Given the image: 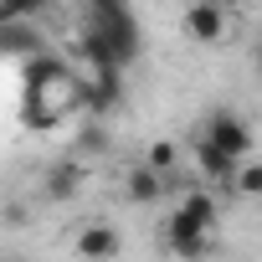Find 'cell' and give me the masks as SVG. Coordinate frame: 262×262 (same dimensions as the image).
Wrapping results in <instances>:
<instances>
[{
  "mask_svg": "<svg viewBox=\"0 0 262 262\" xmlns=\"http://www.w3.org/2000/svg\"><path fill=\"white\" fill-rule=\"evenodd\" d=\"M72 113H88V77H77L52 52L21 62V118L47 134V128H62Z\"/></svg>",
  "mask_w": 262,
  "mask_h": 262,
  "instance_id": "cell-1",
  "label": "cell"
},
{
  "mask_svg": "<svg viewBox=\"0 0 262 262\" xmlns=\"http://www.w3.org/2000/svg\"><path fill=\"white\" fill-rule=\"evenodd\" d=\"M77 52L93 72H123L134 67L144 41H139V21L123 0H93L82 11V31H77Z\"/></svg>",
  "mask_w": 262,
  "mask_h": 262,
  "instance_id": "cell-2",
  "label": "cell"
},
{
  "mask_svg": "<svg viewBox=\"0 0 262 262\" xmlns=\"http://www.w3.org/2000/svg\"><path fill=\"white\" fill-rule=\"evenodd\" d=\"M165 252L180 257V262H206V257L216 252V231H206L201 221H190V216L175 206L170 221H165Z\"/></svg>",
  "mask_w": 262,
  "mask_h": 262,
  "instance_id": "cell-3",
  "label": "cell"
},
{
  "mask_svg": "<svg viewBox=\"0 0 262 262\" xmlns=\"http://www.w3.org/2000/svg\"><path fill=\"white\" fill-rule=\"evenodd\" d=\"M206 144H216L221 155H231L236 165H247L252 160V128H247V118L242 113H231V108H216V113H206V134H201Z\"/></svg>",
  "mask_w": 262,
  "mask_h": 262,
  "instance_id": "cell-4",
  "label": "cell"
},
{
  "mask_svg": "<svg viewBox=\"0 0 262 262\" xmlns=\"http://www.w3.org/2000/svg\"><path fill=\"white\" fill-rule=\"evenodd\" d=\"M82 180H88V165H82V160H72V155H62V160H52V165H47V175H41V195H47V201H57V206H67V201H77V195H82Z\"/></svg>",
  "mask_w": 262,
  "mask_h": 262,
  "instance_id": "cell-5",
  "label": "cell"
},
{
  "mask_svg": "<svg viewBox=\"0 0 262 262\" xmlns=\"http://www.w3.org/2000/svg\"><path fill=\"white\" fill-rule=\"evenodd\" d=\"M72 252H77L82 262H113V257L123 252V236H118V226H108V221H88V226L72 236Z\"/></svg>",
  "mask_w": 262,
  "mask_h": 262,
  "instance_id": "cell-6",
  "label": "cell"
},
{
  "mask_svg": "<svg viewBox=\"0 0 262 262\" xmlns=\"http://www.w3.org/2000/svg\"><path fill=\"white\" fill-rule=\"evenodd\" d=\"M180 31L190 36V41H221L226 36V6H216V0H195V6L180 16Z\"/></svg>",
  "mask_w": 262,
  "mask_h": 262,
  "instance_id": "cell-7",
  "label": "cell"
},
{
  "mask_svg": "<svg viewBox=\"0 0 262 262\" xmlns=\"http://www.w3.org/2000/svg\"><path fill=\"white\" fill-rule=\"evenodd\" d=\"M123 108V72H93L88 77V118H113Z\"/></svg>",
  "mask_w": 262,
  "mask_h": 262,
  "instance_id": "cell-8",
  "label": "cell"
},
{
  "mask_svg": "<svg viewBox=\"0 0 262 262\" xmlns=\"http://www.w3.org/2000/svg\"><path fill=\"white\" fill-rule=\"evenodd\" d=\"M190 160H195V170H201V180H206V185H221V190H231V185H236V170H242V165H236L231 155H221L216 144L195 139Z\"/></svg>",
  "mask_w": 262,
  "mask_h": 262,
  "instance_id": "cell-9",
  "label": "cell"
},
{
  "mask_svg": "<svg viewBox=\"0 0 262 262\" xmlns=\"http://www.w3.org/2000/svg\"><path fill=\"white\" fill-rule=\"evenodd\" d=\"M123 195L134 201V206H155V201L165 195V175L149 170L144 160H139V165H128V175H123Z\"/></svg>",
  "mask_w": 262,
  "mask_h": 262,
  "instance_id": "cell-10",
  "label": "cell"
},
{
  "mask_svg": "<svg viewBox=\"0 0 262 262\" xmlns=\"http://www.w3.org/2000/svg\"><path fill=\"white\" fill-rule=\"evenodd\" d=\"M41 52H47V41H41L36 26H0V57L31 62V57H41Z\"/></svg>",
  "mask_w": 262,
  "mask_h": 262,
  "instance_id": "cell-11",
  "label": "cell"
},
{
  "mask_svg": "<svg viewBox=\"0 0 262 262\" xmlns=\"http://www.w3.org/2000/svg\"><path fill=\"white\" fill-rule=\"evenodd\" d=\"M180 211H185L190 221H201L206 231H216V226H221V206H216V195H206V190H185Z\"/></svg>",
  "mask_w": 262,
  "mask_h": 262,
  "instance_id": "cell-12",
  "label": "cell"
},
{
  "mask_svg": "<svg viewBox=\"0 0 262 262\" xmlns=\"http://www.w3.org/2000/svg\"><path fill=\"white\" fill-rule=\"evenodd\" d=\"M88 155H108V128H103L98 118H88V123L77 128V149H72V160H88Z\"/></svg>",
  "mask_w": 262,
  "mask_h": 262,
  "instance_id": "cell-13",
  "label": "cell"
},
{
  "mask_svg": "<svg viewBox=\"0 0 262 262\" xmlns=\"http://www.w3.org/2000/svg\"><path fill=\"white\" fill-rule=\"evenodd\" d=\"M41 11V0H0V26H31Z\"/></svg>",
  "mask_w": 262,
  "mask_h": 262,
  "instance_id": "cell-14",
  "label": "cell"
},
{
  "mask_svg": "<svg viewBox=\"0 0 262 262\" xmlns=\"http://www.w3.org/2000/svg\"><path fill=\"white\" fill-rule=\"evenodd\" d=\"M231 195H242V201H262V160H247V165L236 170Z\"/></svg>",
  "mask_w": 262,
  "mask_h": 262,
  "instance_id": "cell-15",
  "label": "cell"
},
{
  "mask_svg": "<svg viewBox=\"0 0 262 262\" xmlns=\"http://www.w3.org/2000/svg\"><path fill=\"white\" fill-rule=\"evenodd\" d=\"M144 165H149V170H160V175H170V170L180 165V149H175L170 139H160V144H149V155H144Z\"/></svg>",
  "mask_w": 262,
  "mask_h": 262,
  "instance_id": "cell-16",
  "label": "cell"
},
{
  "mask_svg": "<svg viewBox=\"0 0 262 262\" xmlns=\"http://www.w3.org/2000/svg\"><path fill=\"white\" fill-rule=\"evenodd\" d=\"M0 262H21V257H0Z\"/></svg>",
  "mask_w": 262,
  "mask_h": 262,
  "instance_id": "cell-17",
  "label": "cell"
},
{
  "mask_svg": "<svg viewBox=\"0 0 262 262\" xmlns=\"http://www.w3.org/2000/svg\"><path fill=\"white\" fill-rule=\"evenodd\" d=\"M257 67H262V47H257Z\"/></svg>",
  "mask_w": 262,
  "mask_h": 262,
  "instance_id": "cell-18",
  "label": "cell"
}]
</instances>
